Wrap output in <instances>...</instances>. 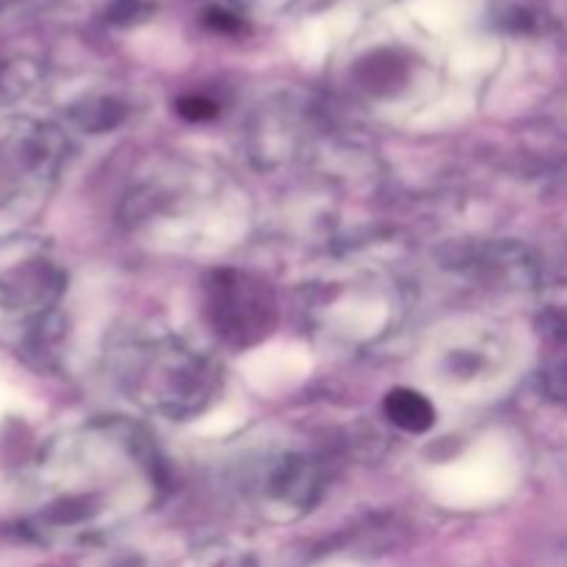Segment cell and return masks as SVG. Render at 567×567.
I'll return each mask as SVG.
<instances>
[{
    "label": "cell",
    "instance_id": "obj_1",
    "mask_svg": "<svg viewBox=\"0 0 567 567\" xmlns=\"http://www.w3.org/2000/svg\"><path fill=\"white\" fill-rule=\"evenodd\" d=\"M61 161V138L53 127L31 120L0 125V205L48 186Z\"/></svg>",
    "mask_w": 567,
    "mask_h": 567
},
{
    "label": "cell",
    "instance_id": "obj_2",
    "mask_svg": "<svg viewBox=\"0 0 567 567\" xmlns=\"http://www.w3.org/2000/svg\"><path fill=\"white\" fill-rule=\"evenodd\" d=\"M388 419L404 432H426L435 424V408L426 396L410 391V388H396L385 399Z\"/></svg>",
    "mask_w": 567,
    "mask_h": 567
},
{
    "label": "cell",
    "instance_id": "obj_3",
    "mask_svg": "<svg viewBox=\"0 0 567 567\" xmlns=\"http://www.w3.org/2000/svg\"><path fill=\"white\" fill-rule=\"evenodd\" d=\"M177 111H181L186 120H194V122H203V120H210V116H216V105L205 97H183L181 103H177Z\"/></svg>",
    "mask_w": 567,
    "mask_h": 567
}]
</instances>
